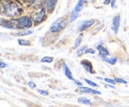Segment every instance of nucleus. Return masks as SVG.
<instances>
[{
  "label": "nucleus",
  "mask_w": 129,
  "mask_h": 107,
  "mask_svg": "<svg viewBox=\"0 0 129 107\" xmlns=\"http://www.w3.org/2000/svg\"><path fill=\"white\" fill-rule=\"evenodd\" d=\"M1 8H2V12L3 13H5L8 17H11V18L18 17L19 15H21V13H22L21 7L17 4L16 2H13L11 0L2 1Z\"/></svg>",
  "instance_id": "nucleus-1"
},
{
  "label": "nucleus",
  "mask_w": 129,
  "mask_h": 107,
  "mask_svg": "<svg viewBox=\"0 0 129 107\" xmlns=\"http://www.w3.org/2000/svg\"><path fill=\"white\" fill-rule=\"evenodd\" d=\"M46 13H47V8H45L44 6L38 8L35 12H33L32 19L33 22H34V25L41 24L45 20V18H46Z\"/></svg>",
  "instance_id": "nucleus-2"
},
{
  "label": "nucleus",
  "mask_w": 129,
  "mask_h": 107,
  "mask_svg": "<svg viewBox=\"0 0 129 107\" xmlns=\"http://www.w3.org/2000/svg\"><path fill=\"white\" fill-rule=\"evenodd\" d=\"M66 24H67V22L64 21V18H60V19L56 20V21L51 25V27H50V32H51V33H58V32H60L61 30L64 29Z\"/></svg>",
  "instance_id": "nucleus-3"
},
{
  "label": "nucleus",
  "mask_w": 129,
  "mask_h": 107,
  "mask_svg": "<svg viewBox=\"0 0 129 107\" xmlns=\"http://www.w3.org/2000/svg\"><path fill=\"white\" fill-rule=\"evenodd\" d=\"M18 22L21 26L22 29H27V28H31L33 25V19L32 17H29V16H21L19 19H18Z\"/></svg>",
  "instance_id": "nucleus-4"
},
{
  "label": "nucleus",
  "mask_w": 129,
  "mask_h": 107,
  "mask_svg": "<svg viewBox=\"0 0 129 107\" xmlns=\"http://www.w3.org/2000/svg\"><path fill=\"white\" fill-rule=\"evenodd\" d=\"M1 26L7 29H22L18 22V19L17 20H6L5 22L3 19H1Z\"/></svg>",
  "instance_id": "nucleus-5"
},
{
  "label": "nucleus",
  "mask_w": 129,
  "mask_h": 107,
  "mask_svg": "<svg viewBox=\"0 0 129 107\" xmlns=\"http://www.w3.org/2000/svg\"><path fill=\"white\" fill-rule=\"evenodd\" d=\"M119 27H120V15H116L115 17H113L112 24H111V29L113 30L114 34L118 33Z\"/></svg>",
  "instance_id": "nucleus-6"
},
{
  "label": "nucleus",
  "mask_w": 129,
  "mask_h": 107,
  "mask_svg": "<svg viewBox=\"0 0 129 107\" xmlns=\"http://www.w3.org/2000/svg\"><path fill=\"white\" fill-rule=\"evenodd\" d=\"M57 2H58V0H46L45 1L48 13H53V11L55 10V8L57 6Z\"/></svg>",
  "instance_id": "nucleus-7"
},
{
  "label": "nucleus",
  "mask_w": 129,
  "mask_h": 107,
  "mask_svg": "<svg viewBox=\"0 0 129 107\" xmlns=\"http://www.w3.org/2000/svg\"><path fill=\"white\" fill-rule=\"evenodd\" d=\"M81 64L83 66V68H84V70H86L87 73H89V74H94V70H93V67H92V63L90 62V61H81Z\"/></svg>",
  "instance_id": "nucleus-8"
},
{
  "label": "nucleus",
  "mask_w": 129,
  "mask_h": 107,
  "mask_svg": "<svg viewBox=\"0 0 129 107\" xmlns=\"http://www.w3.org/2000/svg\"><path fill=\"white\" fill-rule=\"evenodd\" d=\"M93 24H94V21H93V20H85V21H83L81 25H80V27H79V29H78V30L79 31L85 30V29L89 28L90 26H92Z\"/></svg>",
  "instance_id": "nucleus-9"
},
{
  "label": "nucleus",
  "mask_w": 129,
  "mask_h": 107,
  "mask_svg": "<svg viewBox=\"0 0 129 107\" xmlns=\"http://www.w3.org/2000/svg\"><path fill=\"white\" fill-rule=\"evenodd\" d=\"M96 49L98 50V52H99V57L100 58H103V57H107V56H109V52H108V50L106 49V48H104L103 46H98L96 47Z\"/></svg>",
  "instance_id": "nucleus-10"
},
{
  "label": "nucleus",
  "mask_w": 129,
  "mask_h": 107,
  "mask_svg": "<svg viewBox=\"0 0 129 107\" xmlns=\"http://www.w3.org/2000/svg\"><path fill=\"white\" fill-rule=\"evenodd\" d=\"M80 91L82 93H92V94H101L100 91H97L95 89H92V88H89V87H83V86H80Z\"/></svg>",
  "instance_id": "nucleus-11"
},
{
  "label": "nucleus",
  "mask_w": 129,
  "mask_h": 107,
  "mask_svg": "<svg viewBox=\"0 0 129 107\" xmlns=\"http://www.w3.org/2000/svg\"><path fill=\"white\" fill-rule=\"evenodd\" d=\"M63 69H64V75H66V77H68L69 79H71V80H74L73 74H72L71 69L69 68V66H68L66 63H63Z\"/></svg>",
  "instance_id": "nucleus-12"
},
{
  "label": "nucleus",
  "mask_w": 129,
  "mask_h": 107,
  "mask_svg": "<svg viewBox=\"0 0 129 107\" xmlns=\"http://www.w3.org/2000/svg\"><path fill=\"white\" fill-rule=\"evenodd\" d=\"M85 2H86V0H79L78 3H77V5H76V7H75V10L80 13L81 10H82V8H83Z\"/></svg>",
  "instance_id": "nucleus-13"
},
{
  "label": "nucleus",
  "mask_w": 129,
  "mask_h": 107,
  "mask_svg": "<svg viewBox=\"0 0 129 107\" xmlns=\"http://www.w3.org/2000/svg\"><path fill=\"white\" fill-rule=\"evenodd\" d=\"M82 34H81L77 39H76V41H75V44H74V46H73V49L74 50H76L77 48H79V47L81 46V41H82Z\"/></svg>",
  "instance_id": "nucleus-14"
},
{
  "label": "nucleus",
  "mask_w": 129,
  "mask_h": 107,
  "mask_svg": "<svg viewBox=\"0 0 129 107\" xmlns=\"http://www.w3.org/2000/svg\"><path fill=\"white\" fill-rule=\"evenodd\" d=\"M78 16H79V12H77V11L74 9V10L71 12V15H70V20H69V22H70V23H73L75 20H77Z\"/></svg>",
  "instance_id": "nucleus-15"
},
{
  "label": "nucleus",
  "mask_w": 129,
  "mask_h": 107,
  "mask_svg": "<svg viewBox=\"0 0 129 107\" xmlns=\"http://www.w3.org/2000/svg\"><path fill=\"white\" fill-rule=\"evenodd\" d=\"M78 102L81 103V104H84V105H90V104H91L90 100L87 99L86 97H80V98L78 99Z\"/></svg>",
  "instance_id": "nucleus-16"
},
{
  "label": "nucleus",
  "mask_w": 129,
  "mask_h": 107,
  "mask_svg": "<svg viewBox=\"0 0 129 107\" xmlns=\"http://www.w3.org/2000/svg\"><path fill=\"white\" fill-rule=\"evenodd\" d=\"M101 59H102L103 61L108 62V63H110V64H115L116 61H117V59H116V58H106V57H103V58H101Z\"/></svg>",
  "instance_id": "nucleus-17"
},
{
  "label": "nucleus",
  "mask_w": 129,
  "mask_h": 107,
  "mask_svg": "<svg viewBox=\"0 0 129 107\" xmlns=\"http://www.w3.org/2000/svg\"><path fill=\"white\" fill-rule=\"evenodd\" d=\"M87 49V47L86 46H82L81 47L78 51H77V57H80V56H81L83 53H85V50Z\"/></svg>",
  "instance_id": "nucleus-18"
},
{
  "label": "nucleus",
  "mask_w": 129,
  "mask_h": 107,
  "mask_svg": "<svg viewBox=\"0 0 129 107\" xmlns=\"http://www.w3.org/2000/svg\"><path fill=\"white\" fill-rule=\"evenodd\" d=\"M31 34H33V30H27V31H24V32L17 33L16 36H28V35H31Z\"/></svg>",
  "instance_id": "nucleus-19"
},
{
  "label": "nucleus",
  "mask_w": 129,
  "mask_h": 107,
  "mask_svg": "<svg viewBox=\"0 0 129 107\" xmlns=\"http://www.w3.org/2000/svg\"><path fill=\"white\" fill-rule=\"evenodd\" d=\"M18 44L20 46H29L30 45V42L27 41V40H23V39H18Z\"/></svg>",
  "instance_id": "nucleus-20"
},
{
  "label": "nucleus",
  "mask_w": 129,
  "mask_h": 107,
  "mask_svg": "<svg viewBox=\"0 0 129 107\" xmlns=\"http://www.w3.org/2000/svg\"><path fill=\"white\" fill-rule=\"evenodd\" d=\"M84 81H85L89 86H93V87H97V86H98V84H97V83L93 82V81H91V80H89V79H87V78H85V79H84Z\"/></svg>",
  "instance_id": "nucleus-21"
},
{
  "label": "nucleus",
  "mask_w": 129,
  "mask_h": 107,
  "mask_svg": "<svg viewBox=\"0 0 129 107\" xmlns=\"http://www.w3.org/2000/svg\"><path fill=\"white\" fill-rule=\"evenodd\" d=\"M53 61H54V59H53L52 57H44V58L41 60L42 62H53Z\"/></svg>",
  "instance_id": "nucleus-22"
},
{
  "label": "nucleus",
  "mask_w": 129,
  "mask_h": 107,
  "mask_svg": "<svg viewBox=\"0 0 129 107\" xmlns=\"http://www.w3.org/2000/svg\"><path fill=\"white\" fill-rule=\"evenodd\" d=\"M104 80L107 82V83H111V84H115V80L114 79H111V78H104Z\"/></svg>",
  "instance_id": "nucleus-23"
},
{
  "label": "nucleus",
  "mask_w": 129,
  "mask_h": 107,
  "mask_svg": "<svg viewBox=\"0 0 129 107\" xmlns=\"http://www.w3.org/2000/svg\"><path fill=\"white\" fill-rule=\"evenodd\" d=\"M95 52H94V50L93 49H86L85 50V54H90V55H93Z\"/></svg>",
  "instance_id": "nucleus-24"
},
{
  "label": "nucleus",
  "mask_w": 129,
  "mask_h": 107,
  "mask_svg": "<svg viewBox=\"0 0 129 107\" xmlns=\"http://www.w3.org/2000/svg\"><path fill=\"white\" fill-rule=\"evenodd\" d=\"M114 80L117 82V83H126V81L124 80V79H121V78H114Z\"/></svg>",
  "instance_id": "nucleus-25"
},
{
  "label": "nucleus",
  "mask_w": 129,
  "mask_h": 107,
  "mask_svg": "<svg viewBox=\"0 0 129 107\" xmlns=\"http://www.w3.org/2000/svg\"><path fill=\"white\" fill-rule=\"evenodd\" d=\"M28 1H29V3H31L32 5H38L39 2H40V0H28Z\"/></svg>",
  "instance_id": "nucleus-26"
},
{
  "label": "nucleus",
  "mask_w": 129,
  "mask_h": 107,
  "mask_svg": "<svg viewBox=\"0 0 129 107\" xmlns=\"http://www.w3.org/2000/svg\"><path fill=\"white\" fill-rule=\"evenodd\" d=\"M38 92H39L40 94H43V95H48L49 94V92L47 91V90H43V89H39Z\"/></svg>",
  "instance_id": "nucleus-27"
},
{
  "label": "nucleus",
  "mask_w": 129,
  "mask_h": 107,
  "mask_svg": "<svg viewBox=\"0 0 129 107\" xmlns=\"http://www.w3.org/2000/svg\"><path fill=\"white\" fill-rule=\"evenodd\" d=\"M28 85H29L31 88H35V87H36V84H35L33 81H29V82H28Z\"/></svg>",
  "instance_id": "nucleus-28"
},
{
  "label": "nucleus",
  "mask_w": 129,
  "mask_h": 107,
  "mask_svg": "<svg viewBox=\"0 0 129 107\" xmlns=\"http://www.w3.org/2000/svg\"><path fill=\"white\" fill-rule=\"evenodd\" d=\"M115 3H116V0H112V1H111V3H110L111 8H115Z\"/></svg>",
  "instance_id": "nucleus-29"
},
{
  "label": "nucleus",
  "mask_w": 129,
  "mask_h": 107,
  "mask_svg": "<svg viewBox=\"0 0 129 107\" xmlns=\"http://www.w3.org/2000/svg\"><path fill=\"white\" fill-rule=\"evenodd\" d=\"M111 1H112V0H104V1H103V4H104V5H108V4L111 3Z\"/></svg>",
  "instance_id": "nucleus-30"
},
{
  "label": "nucleus",
  "mask_w": 129,
  "mask_h": 107,
  "mask_svg": "<svg viewBox=\"0 0 129 107\" xmlns=\"http://www.w3.org/2000/svg\"><path fill=\"white\" fill-rule=\"evenodd\" d=\"M0 66H1V68H4V67H6V66H7V64H6V63H4L3 61H1V62H0Z\"/></svg>",
  "instance_id": "nucleus-31"
},
{
  "label": "nucleus",
  "mask_w": 129,
  "mask_h": 107,
  "mask_svg": "<svg viewBox=\"0 0 129 107\" xmlns=\"http://www.w3.org/2000/svg\"><path fill=\"white\" fill-rule=\"evenodd\" d=\"M75 83L77 85H79V86H82V83H81V81H79V80H75Z\"/></svg>",
  "instance_id": "nucleus-32"
}]
</instances>
